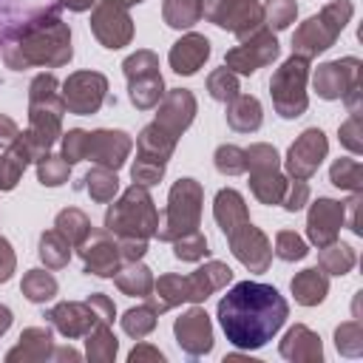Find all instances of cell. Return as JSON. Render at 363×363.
<instances>
[{
  "label": "cell",
  "instance_id": "13",
  "mask_svg": "<svg viewBox=\"0 0 363 363\" xmlns=\"http://www.w3.org/2000/svg\"><path fill=\"white\" fill-rule=\"evenodd\" d=\"M354 88H360V60L357 57L326 62L315 74V91L323 99H340Z\"/></svg>",
  "mask_w": 363,
  "mask_h": 363
},
{
  "label": "cell",
  "instance_id": "14",
  "mask_svg": "<svg viewBox=\"0 0 363 363\" xmlns=\"http://www.w3.org/2000/svg\"><path fill=\"white\" fill-rule=\"evenodd\" d=\"M326 136L320 128H309L298 136V142L286 153V173L292 179H309L318 164L326 159Z\"/></svg>",
  "mask_w": 363,
  "mask_h": 363
},
{
  "label": "cell",
  "instance_id": "44",
  "mask_svg": "<svg viewBox=\"0 0 363 363\" xmlns=\"http://www.w3.org/2000/svg\"><path fill=\"white\" fill-rule=\"evenodd\" d=\"M68 170H71V164L62 159V156H43L40 159V167H37V176H40V182L43 184H48V187H57V184H62L65 179H68Z\"/></svg>",
  "mask_w": 363,
  "mask_h": 363
},
{
  "label": "cell",
  "instance_id": "57",
  "mask_svg": "<svg viewBox=\"0 0 363 363\" xmlns=\"http://www.w3.org/2000/svg\"><path fill=\"white\" fill-rule=\"evenodd\" d=\"M96 0H60V6H68L71 11H85V9H91Z\"/></svg>",
  "mask_w": 363,
  "mask_h": 363
},
{
  "label": "cell",
  "instance_id": "40",
  "mask_svg": "<svg viewBox=\"0 0 363 363\" xmlns=\"http://www.w3.org/2000/svg\"><path fill=\"white\" fill-rule=\"evenodd\" d=\"M303 346H320V340H318V335H312L306 326H295V329H289L286 332V337H284V343H281V354L284 357H306V352H303Z\"/></svg>",
  "mask_w": 363,
  "mask_h": 363
},
{
  "label": "cell",
  "instance_id": "54",
  "mask_svg": "<svg viewBox=\"0 0 363 363\" xmlns=\"http://www.w3.org/2000/svg\"><path fill=\"white\" fill-rule=\"evenodd\" d=\"M14 272V252H11V244L0 235V284L9 281Z\"/></svg>",
  "mask_w": 363,
  "mask_h": 363
},
{
  "label": "cell",
  "instance_id": "17",
  "mask_svg": "<svg viewBox=\"0 0 363 363\" xmlns=\"http://www.w3.org/2000/svg\"><path fill=\"white\" fill-rule=\"evenodd\" d=\"M79 252L85 258V272H94L99 278H111L119 272V241H113L108 233H94L79 244Z\"/></svg>",
  "mask_w": 363,
  "mask_h": 363
},
{
  "label": "cell",
  "instance_id": "4",
  "mask_svg": "<svg viewBox=\"0 0 363 363\" xmlns=\"http://www.w3.org/2000/svg\"><path fill=\"white\" fill-rule=\"evenodd\" d=\"M57 88L60 85H57V77L54 74H40V77H34L31 94H28V99H31V108H28L31 128H28V133L45 150L57 142V136H60V119H62V111H65L62 94Z\"/></svg>",
  "mask_w": 363,
  "mask_h": 363
},
{
  "label": "cell",
  "instance_id": "30",
  "mask_svg": "<svg viewBox=\"0 0 363 363\" xmlns=\"http://www.w3.org/2000/svg\"><path fill=\"white\" fill-rule=\"evenodd\" d=\"M162 14L170 28H190L201 20V0H164Z\"/></svg>",
  "mask_w": 363,
  "mask_h": 363
},
{
  "label": "cell",
  "instance_id": "9",
  "mask_svg": "<svg viewBox=\"0 0 363 363\" xmlns=\"http://www.w3.org/2000/svg\"><path fill=\"white\" fill-rule=\"evenodd\" d=\"M125 77L130 85V102L139 111H147L153 105H159L162 94H164V82L159 74V60L153 51H136L125 60Z\"/></svg>",
  "mask_w": 363,
  "mask_h": 363
},
{
  "label": "cell",
  "instance_id": "23",
  "mask_svg": "<svg viewBox=\"0 0 363 363\" xmlns=\"http://www.w3.org/2000/svg\"><path fill=\"white\" fill-rule=\"evenodd\" d=\"M48 318H51L54 326H57L62 335H68V337H77V335L94 329V320H96V315H94V309L88 306V301H85V303H60V306H54V309L48 312ZM96 323H99V320H96Z\"/></svg>",
  "mask_w": 363,
  "mask_h": 363
},
{
  "label": "cell",
  "instance_id": "24",
  "mask_svg": "<svg viewBox=\"0 0 363 363\" xmlns=\"http://www.w3.org/2000/svg\"><path fill=\"white\" fill-rule=\"evenodd\" d=\"M136 147H139V156L142 159H150V162H159V164H167L173 147H176V136L167 133L162 125H147L139 139H136Z\"/></svg>",
  "mask_w": 363,
  "mask_h": 363
},
{
  "label": "cell",
  "instance_id": "35",
  "mask_svg": "<svg viewBox=\"0 0 363 363\" xmlns=\"http://www.w3.org/2000/svg\"><path fill=\"white\" fill-rule=\"evenodd\" d=\"M329 179L335 187H343V190H352V193H360V184H363V170H360V162L357 159H337L329 170Z\"/></svg>",
  "mask_w": 363,
  "mask_h": 363
},
{
  "label": "cell",
  "instance_id": "36",
  "mask_svg": "<svg viewBox=\"0 0 363 363\" xmlns=\"http://www.w3.org/2000/svg\"><path fill=\"white\" fill-rule=\"evenodd\" d=\"M85 187H88V193H91L94 201H111L113 193H116V187H119V179L108 167H94L85 176Z\"/></svg>",
  "mask_w": 363,
  "mask_h": 363
},
{
  "label": "cell",
  "instance_id": "58",
  "mask_svg": "<svg viewBox=\"0 0 363 363\" xmlns=\"http://www.w3.org/2000/svg\"><path fill=\"white\" fill-rule=\"evenodd\" d=\"M9 326H11V312H9L6 306H0V335H3Z\"/></svg>",
  "mask_w": 363,
  "mask_h": 363
},
{
  "label": "cell",
  "instance_id": "51",
  "mask_svg": "<svg viewBox=\"0 0 363 363\" xmlns=\"http://www.w3.org/2000/svg\"><path fill=\"white\" fill-rule=\"evenodd\" d=\"M360 133V113H352V119L346 125H340V142L352 150V153H360L363 150V142L357 139Z\"/></svg>",
  "mask_w": 363,
  "mask_h": 363
},
{
  "label": "cell",
  "instance_id": "56",
  "mask_svg": "<svg viewBox=\"0 0 363 363\" xmlns=\"http://www.w3.org/2000/svg\"><path fill=\"white\" fill-rule=\"evenodd\" d=\"M142 357L162 360V354H159V352H153V349H147V346H139V349H133V352H130V363H136V360H142Z\"/></svg>",
  "mask_w": 363,
  "mask_h": 363
},
{
  "label": "cell",
  "instance_id": "21",
  "mask_svg": "<svg viewBox=\"0 0 363 363\" xmlns=\"http://www.w3.org/2000/svg\"><path fill=\"white\" fill-rule=\"evenodd\" d=\"M207 57H210V40L201 34H187L170 48V68L176 74L190 77L204 65Z\"/></svg>",
  "mask_w": 363,
  "mask_h": 363
},
{
  "label": "cell",
  "instance_id": "10",
  "mask_svg": "<svg viewBox=\"0 0 363 363\" xmlns=\"http://www.w3.org/2000/svg\"><path fill=\"white\" fill-rule=\"evenodd\" d=\"M91 31L105 48H122L133 37V23L128 17V6L122 0H96L91 14Z\"/></svg>",
  "mask_w": 363,
  "mask_h": 363
},
{
  "label": "cell",
  "instance_id": "50",
  "mask_svg": "<svg viewBox=\"0 0 363 363\" xmlns=\"http://www.w3.org/2000/svg\"><path fill=\"white\" fill-rule=\"evenodd\" d=\"M306 199H309V184H306V179H295V184H286L281 201H284V207H286L289 213H295V210L303 207Z\"/></svg>",
  "mask_w": 363,
  "mask_h": 363
},
{
  "label": "cell",
  "instance_id": "28",
  "mask_svg": "<svg viewBox=\"0 0 363 363\" xmlns=\"http://www.w3.org/2000/svg\"><path fill=\"white\" fill-rule=\"evenodd\" d=\"M250 187H252V193H255L258 201H264V204H281L284 190H286V179L278 170H252Z\"/></svg>",
  "mask_w": 363,
  "mask_h": 363
},
{
  "label": "cell",
  "instance_id": "25",
  "mask_svg": "<svg viewBox=\"0 0 363 363\" xmlns=\"http://www.w3.org/2000/svg\"><path fill=\"white\" fill-rule=\"evenodd\" d=\"M227 122L238 133L258 130L261 128V105H258V99L255 96H244V94L233 96L230 105H227Z\"/></svg>",
  "mask_w": 363,
  "mask_h": 363
},
{
  "label": "cell",
  "instance_id": "16",
  "mask_svg": "<svg viewBox=\"0 0 363 363\" xmlns=\"http://www.w3.org/2000/svg\"><path fill=\"white\" fill-rule=\"evenodd\" d=\"M130 147H133V142L122 130H94V133H88L85 159H94L99 167L119 170L122 162L128 159Z\"/></svg>",
  "mask_w": 363,
  "mask_h": 363
},
{
  "label": "cell",
  "instance_id": "29",
  "mask_svg": "<svg viewBox=\"0 0 363 363\" xmlns=\"http://www.w3.org/2000/svg\"><path fill=\"white\" fill-rule=\"evenodd\" d=\"M57 233L71 244V247H79L88 235H91V221H88V216L82 213V210H62L60 216H57Z\"/></svg>",
  "mask_w": 363,
  "mask_h": 363
},
{
  "label": "cell",
  "instance_id": "42",
  "mask_svg": "<svg viewBox=\"0 0 363 363\" xmlns=\"http://www.w3.org/2000/svg\"><path fill=\"white\" fill-rule=\"evenodd\" d=\"M153 326H156V312H153L150 306L130 309V312H125V318H122V329H125L130 337H145Z\"/></svg>",
  "mask_w": 363,
  "mask_h": 363
},
{
  "label": "cell",
  "instance_id": "3",
  "mask_svg": "<svg viewBox=\"0 0 363 363\" xmlns=\"http://www.w3.org/2000/svg\"><path fill=\"white\" fill-rule=\"evenodd\" d=\"M105 230L119 235V238H147L159 230V216L156 207L147 196V187L133 184L122 193L116 204L108 207L105 213Z\"/></svg>",
  "mask_w": 363,
  "mask_h": 363
},
{
  "label": "cell",
  "instance_id": "52",
  "mask_svg": "<svg viewBox=\"0 0 363 363\" xmlns=\"http://www.w3.org/2000/svg\"><path fill=\"white\" fill-rule=\"evenodd\" d=\"M147 250V238H119V255L122 261H139Z\"/></svg>",
  "mask_w": 363,
  "mask_h": 363
},
{
  "label": "cell",
  "instance_id": "43",
  "mask_svg": "<svg viewBox=\"0 0 363 363\" xmlns=\"http://www.w3.org/2000/svg\"><path fill=\"white\" fill-rule=\"evenodd\" d=\"M26 164L28 162L14 147H6V153L0 156V190H11L17 184V179L23 176Z\"/></svg>",
  "mask_w": 363,
  "mask_h": 363
},
{
  "label": "cell",
  "instance_id": "1",
  "mask_svg": "<svg viewBox=\"0 0 363 363\" xmlns=\"http://www.w3.org/2000/svg\"><path fill=\"white\" fill-rule=\"evenodd\" d=\"M286 301L269 284L241 281L218 301V323L235 349H261L286 320Z\"/></svg>",
  "mask_w": 363,
  "mask_h": 363
},
{
  "label": "cell",
  "instance_id": "46",
  "mask_svg": "<svg viewBox=\"0 0 363 363\" xmlns=\"http://www.w3.org/2000/svg\"><path fill=\"white\" fill-rule=\"evenodd\" d=\"M306 252H309V250H306L303 238L295 235L292 230H281V233L275 235V255H278V258H284V261H301Z\"/></svg>",
  "mask_w": 363,
  "mask_h": 363
},
{
  "label": "cell",
  "instance_id": "5",
  "mask_svg": "<svg viewBox=\"0 0 363 363\" xmlns=\"http://www.w3.org/2000/svg\"><path fill=\"white\" fill-rule=\"evenodd\" d=\"M352 17V3L349 0H335L329 3L318 17H309L292 37V54H301V57H315L320 51H326L335 37L343 31V26L349 23Z\"/></svg>",
  "mask_w": 363,
  "mask_h": 363
},
{
  "label": "cell",
  "instance_id": "59",
  "mask_svg": "<svg viewBox=\"0 0 363 363\" xmlns=\"http://www.w3.org/2000/svg\"><path fill=\"white\" fill-rule=\"evenodd\" d=\"M125 6H133V3H142V0H122Z\"/></svg>",
  "mask_w": 363,
  "mask_h": 363
},
{
  "label": "cell",
  "instance_id": "49",
  "mask_svg": "<svg viewBox=\"0 0 363 363\" xmlns=\"http://www.w3.org/2000/svg\"><path fill=\"white\" fill-rule=\"evenodd\" d=\"M133 182L136 184H142V187H150V184H156L162 176H164V164H159V162H150V159H136V164H133Z\"/></svg>",
  "mask_w": 363,
  "mask_h": 363
},
{
  "label": "cell",
  "instance_id": "37",
  "mask_svg": "<svg viewBox=\"0 0 363 363\" xmlns=\"http://www.w3.org/2000/svg\"><path fill=\"white\" fill-rule=\"evenodd\" d=\"M116 354V337L111 335L108 323H96L88 335V357L96 360H111Z\"/></svg>",
  "mask_w": 363,
  "mask_h": 363
},
{
  "label": "cell",
  "instance_id": "27",
  "mask_svg": "<svg viewBox=\"0 0 363 363\" xmlns=\"http://www.w3.org/2000/svg\"><path fill=\"white\" fill-rule=\"evenodd\" d=\"M326 289H329V281H326L323 269H303L292 278V295L303 306L320 303L326 298Z\"/></svg>",
  "mask_w": 363,
  "mask_h": 363
},
{
  "label": "cell",
  "instance_id": "33",
  "mask_svg": "<svg viewBox=\"0 0 363 363\" xmlns=\"http://www.w3.org/2000/svg\"><path fill=\"white\" fill-rule=\"evenodd\" d=\"M354 267V252L346 244H326L320 247V269L332 272V275H346Z\"/></svg>",
  "mask_w": 363,
  "mask_h": 363
},
{
  "label": "cell",
  "instance_id": "45",
  "mask_svg": "<svg viewBox=\"0 0 363 363\" xmlns=\"http://www.w3.org/2000/svg\"><path fill=\"white\" fill-rule=\"evenodd\" d=\"M216 167H218V173L238 176V173L247 170V156H244V150L235 147V145H221V147L216 150Z\"/></svg>",
  "mask_w": 363,
  "mask_h": 363
},
{
  "label": "cell",
  "instance_id": "15",
  "mask_svg": "<svg viewBox=\"0 0 363 363\" xmlns=\"http://www.w3.org/2000/svg\"><path fill=\"white\" fill-rule=\"evenodd\" d=\"M227 238H230L233 255H235L244 267H250L252 272H264V269H267L272 250H269L267 235H264L258 227H252L250 221H244V224H241V227H235Z\"/></svg>",
  "mask_w": 363,
  "mask_h": 363
},
{
  "label": "cell",
  "instance_id": "34",
  "mask_svg": "<svg viewBox=\"0 0 363 363\" xmlns=\"http://www.w3.org/2000/svg\"><path fill=\"white\" fill-rule=\"evenodd\" d=\"M23 295L31 303H43V301L57 295V281L43 269H28L26 278H23Z\"/></svg>",
  "mask_w": 363,
  "mask_h": 363
},
{
  "label": "cell",
  "instance_id": "20",
  "mask_svg": "<svg viewBox=\"0 0 363 363\" xmlns=\"http://www.w3.org/2000/svg\"><path fill=\"white\" fill-rule=\"evenodd\" d=\"M176 337H179V346L187 354L210 352L213 349V329H210L207 312L204 309H190L187 315H182L176 320Z\"/></svg>",
  "mask_w": 363,
  "mask_h": 363
},
{
  "label": "cell",
  "instance_id": "53",
  "mask_svg": "<svg viewBox=\"0 0 363 363\" xmlns=\"http://www.w3.org/2000/svg\"><path fill=\"white\" fill-rule=\"evenodd\" d=\"M88 306L94 309V315H96L99 323H111V320H113V303H111L105 295H99V292L91 295V298H88Z\"/></svg>",
  "mask_w": 363,
  "mask_h": 363
},
{
  "label": "cell",
  "instance_id": "47",
  "mask_svg": "<svg viewBox=\"0 0 363 363\" xmlns=\"http://www.w3.org/2000/svg\"><path fill=\"white\" fill-rule=\"evenodd\" d=\"M247 170H278V150L269 145H252L244 150Z\"/></svg>",
  "mask_w": 363,
  "mask_h": 363
},
{
  "label": "cell",
  "instance_id": "26",
  "mask_svg": "<svg viewBox=\"0 0 363 363\" xmlns=\"http://www.w3.org/2000/svg\"><path fill=\"white\" fill-rule=\"evenodd\" d=\"M213 213H216V221L221 224L224 235H230L235 227H241L244 221H250V216H247V204H244L241 193H235V190H221V193L216 196V207H213Z\"/></svg>",
  "mask_w": 363,
  "mask_h": 363
},
{
  "label": "cell",
  "instance_id": "18",
  "mask_svg": "<svg viewBox=\"0 0 363 363\" xmlns=\"http://www.w3.org/2000/svg\"><path fill=\"white\" fill-rule=\"evenodd\" d=\"M343 224V204L340 201H332V199H318L309 210V221H306V233H309V241L320 247L332 244L337 238V230Z\"/></svg>",
  "mask_w": 363,
  "mask_h": 363
},
{
  "label": "cell",
  "instance_id": "22",
  "mask_svg": "<svg viewBox=\"0 0 363 363\" xmlns=\"http://www.w3.org/2000/svg\"><path fill=\"white\" fill-rule=\"evenodd\" d=\"M230 278H233V269L227 264L210 261L207 267L196 269L193 275H184V295H187V301H204L210 292L230 284Z\"/></svg>",
  "mask_w": 363,
  "mask_h": 363
},
{
  "label": "cell",
  "instance_id": "6",
  "mask_svg": "<svg viewBox=\"0 0 363 363\" xmlns=\"http://www.w3.org/2000/svg\"><path fill=\"white\" fill-rule=\"evenodd\" d=\"M199 218H201V184L196 179H179L167 199L164 224H159L162 230L156 233L162 241H176L199 230Z\"/></svg>",
  "mask_w": 363,
  "mask_h": 363
},
{
  "label": "cell",
  "instance_id": "8",
  "mask_svg": "<svg viewBox=\"0 0 363 363\" xmlns=\"http://www.w3.org/2000/svg\"><path fill=\"white\" fill-rule=\"evenodd\" d=\"M201 17L233 31L238 40H247L261 28L264 9L258 0H201Z\"/></svg>",
  "mask_w": 363,
  "mask_h": 363
},
{
  "label": "cell",
  "instance_id": "11",
  "mask_svg": "<svg viewBox=\"0 0 363 363\" xmlns=\"http://www.w3.org/2000/svg\"><path fill=\"white\" fill-rule=\"evenodd\" d=\"M105 91H108V79L96 71H79V74H71L62 85V105L71 111V113H96L102 99H105Z\"/></svg>",
  "mask_w": 363,
  "mask_h": 363
},
{
  "label": "cell",
  "instance_id": "39",
  "mask_svg": "<svg viewBox=\"0 0 363 363\" xmlns=\"http://www.w3.org/2000/svg\"><path fill=\"white\" fill-rule=\"evenodd\" d=\"M207 91H210L213 99L230 102L233 96H238V79H235V74L230 68H218V71H213L207 77Z\"/></svg>",
  "mask_w": 363,
  "mask_h": 363
},
{
  "label": "cell",
  "instance_id": "2",
  "mask_svg": "<svg viewBox=\"0 0 363 363\" xmlns=\"http://www.w3.org/2000/svg\"><path fill=\"white\" fill-rule=\"evenodd\" d=\"M0 60L23 71L28 65H65L71 60V31L60 17V9H40L26 20L0 31Z\"/></svg>",
  "mask_w": 363,
  "mask_h": 363
},
{
  "label": "cell",
  "instance_id": "12",
  "mask_svg": "<svg viewBox=\"0 0 363 363\" xmlns=\"http://www.w3.org/2000/svg\"><path fill=\"white\" fill-rule=\"evenodd\" d=\"M275 57H278V40L272 37L269 28H258L241 45H235L233 51H227L224 62H227L230 71H238V74H247L250 77L261 65H269Z\"/></svg>",
  "mask_w": 363,
  "mask_h": 363
},
{
  "label": "cell",
  "instance_id": "32",
  "mask_svg": "<svg viewBox=\"0 0 363 363\" xmlns=\"http://www.w3.org/2000/svg\"><path fill=\"white\" fill-rule=\"evenodd\" d=\"M40 258L45 261V267L60 269V267H65L68 258H71V244H68L57 230L43 233V238H40Z\"/></svg>",
  "mask_w": 363,
  "mask_h": 363
},
{
  "label": "cell",
  "instance_id": "41",
  "mask_svg": "<svg viewBox=\"0 0 363 363\" xmlns=\"http://www.w3.org/2000/svg\"><path fill=\"white\" fill-rule=\"evenodd\" d=\"M173 255L179 258V261H199V258H204L210 250H207V238L199 233V230H193V233H187V235H182V238H176L173 241Z\"/></svg>",
  "mask_w": 363,
  "mask_h": 363
},
{
  "label": "cell",
  "instance_id": "38",
  "mask_svg": "<svg viewBox=\"0 0 363 363\" xmlns=\"http://www.w3.org/2000/svg\"><path fill=\"white\" fill-rule=\"evenodd\" d=\"M264 9V23H267V28L272 31H281V28H286L292 20H295V11H298V6H295V0H267V6H261Z\"/></svg>",
  "mask_w": 363,
  "mask_h": 363
},
{
  "label": "cell",
  "instance_id": "7",
  "mask_svg": "<svg viewBox=\"0 0 363 363\" xmlns=\"http://www.w3.org/2000/svg\"><path fill=\"white\" fill-rule=\"evenodd\" d=\"M306 77H309V60L301 54H292L269 79L272 88V105L284 119H295L306 111Z\"/></svg>",
  "mask_w": 363,
  "mask_h": 363
},
{
  "label": "cell",
  "instance_id": "31",
  "mask_svg": "<svg viewBox=\"0 0 363 363\" xmlns=\"http://www.w3.org/2000/svg\"><path fill=\"white\" fill-rule=\"evenodd\" d=\"M116 284H119V289L128 292V295H142V298H147V292L153 289V275H150L147 267H142V264H136V261H128V267H125L122 272H116Z\"/></svg>",
  "mask_w": 363,
  "mask_h": 363
},
{
  "label": "cell",
  "instance_id": "19",
  "mask_svg": "<svg viewBox=\"0 0 363 363\" xmlns=\"http://www.w3.org/2000/svg\"><path fill=\"white\" fill-rule=\"evenodd\" d=\"M193 113H196V99L190 91L184 88H176L170 91L162 105H159V113H156V125H162L167 133H173L176 139L182 136V130H187V125L193 122Z\"/></svg>",
  "mask_w": 363,
  "mask_h": 363
},
{
  "label": "cell",
  "instance_id": "48",
  "mask_svg": "<svg viewBox=\"0 0 363 363\" xmlns=\"http://www.w3.org/2000/svg\"><path fill=\"white\" fill-rule=\"evenodd\" d=\"M85 147H88V133L79 130V128H74V130H68L65 139H62V159H65L68 164H74V162L85 159Z\"/></svg>",
  "mask_w": 363,
  "mask_h": 363
},
{
  "label": "cell",
  "instance_id": "55",
  "mask_svg": "<svg viewBox=\"0 0 363 363\" xmlns=\"http://www.w3.org/2000/svg\"><path fill=\"white\" fill-rule=\"evenodd\" d=\"M17 133H20V130H17V125H14L9 116H3V113H0V142L9 147V145L17 139Z\"/></svg>",
  "mask_w": 363,
  "mask_h": 363
}]
</instances>
